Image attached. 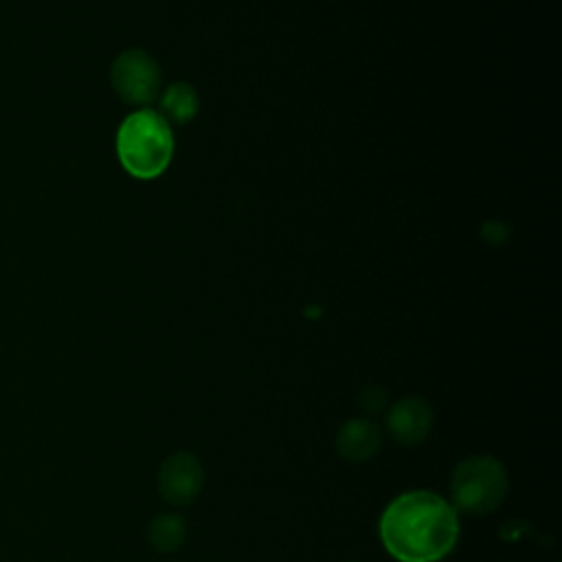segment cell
Returning a JSON list of instances; mask_svg holds the SVG:
<instances>
[{"label":"cell","instance_id":"obj_5","mask_svg":"<svg viewBox=\"0 0 562 562\" xmlns=\"http://www.w3.org/2000/svg\"><path fill=\"white\" fill-rule=\"evenodd\" d=\"M204 485V468L191 452L169 454L158 470L160 496L171 505H189Z\"/></svg>","mask_w":562,"mask_h":562},{"label":"cell","instance_id":"obj_1","mask_svg":"<svg viewBox=\"0 0 562 562\" xmlns=\"http://www.w3.org/2000/svg\"><path fill=\"white\" fill-rule=\"evenodd\" d=\"M384 549L400 562H439L457 544V509L435 492L413 490L393 498L380 516Z\"/></svg>","mask_w":562,"mask_h":562},{"label":"cell","instance_id":"obj_3","mask_svg":"<svg viewBox=\"0 0 562 562\" xmlns=\"http://www.w3.org/2000/svg\"><path fill=\"white\" fill-rule=\"evenodd\" d=\"M509 490V476L494 457L479 454L461 461L450 476L452 507L465 514H487L496 509Z\"/></svg>","mask_w":562,"mask_h":562},{"label":"cell","instance_id":"obj_7","mask_svg":"<svg viewBox=\"0 0 562 562\" xmlns=\"http://www.w3.org/2000/svg\"><path fill=\"white\" fill-rule=\"evenodd\" d=\"M382 443V432L371 419H349L336 435V450L347 461H367L371 459Z\"/></svg>","mask_w":562,"mask_h":562},{"label":"cell","instance_id":"obj_8","mask_svg":"<svg viewBox=\"0 0 562 562\" xmlns=\"http://www.w3.org/2000/svg\"><path fill=\"white\" fill-rule=\"evenodd\" d=\"M198 108H200V101H198V92L193 86L184 83V81H178V83H171L162 99H160V114L171 121V123H189L195 114H198Z\"/></svg>","mask_w":562,"mask_h":562},{"label":"cell","instance_id":"obj_4","mask_svg":"<svg viewBox=\"0 0 562 562\" xmlns=\"http://www.w3.org/2000/svg\"><path fill=\"white\" fill-rule=\"evenodd\" d=\"M112 86L125 103H151L160 88V68L145 50H125L112 66Z\"/></svg>","mask_w":562,"mask_h":562},{"label":"cell","instance_id":"obj_2","mask_svg":"<svg viewBox=\"0 0 562 562\" xmlns=\"http://www.w3.org/2000/svg\"><path fill=\"white\" fill-rule=\"evenodd\" d=\"M116 154L127 173L140 180L160 176L173 156V132L156 110L132 112L119 127Z\"/></svg>","mask_w":562,"mask_h":562},{"label":"cell","instance_id":"obj_6","mask_svg":"<svg viewBox=\"0 0 562 562\" xmlns=\"http://www.w3.org/2000/svg\"><path fill=\"white\" fill-rule=\"evenodd\" d=\"M432 428V408L422 397H404L386 413L389 435L404 446H415L428 437Z\"/></svg>","mask_w":562,"mask_h":562},{"label":"cell","instance_id":"obj_10","mask_svg":"<svg viewBox=\"0 0 562 562\" xmlns=\"http://www.w3.org/2000/svg\"><path fill=\"white\" fill-rule=\"evenodd\" d=\"M386 400H389V395H386L384 389H380V386H367V389L362 391V395H360V406H362L367 413H378V411H382V408L386 406Z\"/></svg>","mask_w":562,"mask_h":562},{"label":"cell","instance_id":"obj_9","mask_svg":"<svg viewBox=\"0 0 562 562\" xmlns=\"http://www.w3.org/2000/svg\"><path fill=\"white\" fill-rule=\"evenodd\" d=\"M147 538L154 551L171 553L187 540V522L178 514H158L147 529Z\"/></svg>","mask_w":562,"mask_h":562}]
</instances>
